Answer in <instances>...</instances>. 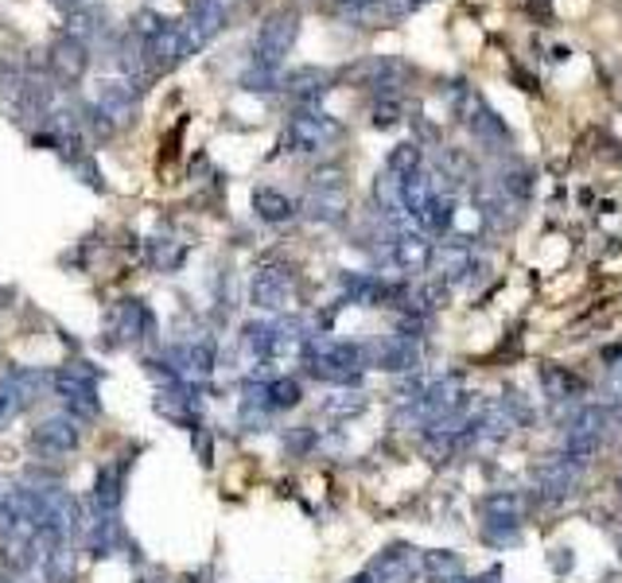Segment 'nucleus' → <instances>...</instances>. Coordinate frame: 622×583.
Listing matches in <instances>:
<instances>
[{
    "label": "nucleus",
    "instance_id": "1",
    "mask_svg": "<svg viewBox=\"0 0 622 583\" xmlns=\"http://www.w3.org/2000/svg\"><path fill=\"white\" fill-rule=\"evenodd\" d=\"M55 393L62 401V413L79 416V420H89V416H98V370H89L86 362H71L62 366L59 373L51 378Z\"/></svg>",
    "mask_w": 622,
    "mask_h": 583
},
{
    "label": "nucleus",
    "instance_id": "2",
    "mask_svg": "<svg viewBox=\"0 0 622 583\" xmlns=\"http://www.w3.org/2000/svg\"><path fill=\"white\" fill-rule=\"evenodd\" d=\"M296 36H300V16H296L292 9L268 12L265 24H261V32H258V44H253V62L280 71V62H285V55L292 51Z\"/></svg>",
    "mask_w": 622,
    "mask_h": 583
},
{
    "label": "nucleus",
    "instance_id": "3",
    "mask_svg": "<svg viewBox=\"0 0 622 583\" xmlns=\"http://www.w3.org/2000/svg\"><path fill=\"white\" fill-rule=\"evenodd\" d=\"M82 420L71 413H55V416H44L36 428H32V436H27V448L36 451V455H44V460H62V455H71V451H79L82 443Z\"/></svg>",
    "mask_w": 622,
    "mask_h": 583
},
{
    "label": "nucleus",
    "instance_id": "4",
    "mask_svg": "<svg viewBox=\"0 0 622 583\" xmlns=\"http://www.w3.org/2000/svg\"><path fill=\"white\" fill-rule=\"evenodd\" d=\"M338 121L335 117H327L323 109H300V114L288 121V129H285V144L292 152H320V148H327V144H335L338 141Z\"/></svg>",
    "mask_w": 622,
    "mask_h": 583
},
{
    "label": "nucleus",
    "instance_id": "5",
    "mask_svg": "<svg viewBox=\"0 0 622 583\" xmlns=\"http://www.w3.org/2000/svg\"><path fill=\"white\" fill-rule=\"evenodd\" d=\"M136 97H141V82L117 74V79H101L98 82L94 106L106 114V121L113 124V129H121V124H129L136 117Z\"/></svg>",
    "mask_w": 622,
    "mask_h": 583
},
{
    "label": "nucleus",
    "instance_id": "6",
    "mask_svg": "<svg viewBox=\"0 0 622 583\" xmlns=\"http://www.w3.org/2000/svg\"><path fill=\"white\" fill-rule=\"evenodd\" d=\"M226 20H230V9H226V0H191V9H187V20L179 24V27H183V36H187V47H191V55H195L199 47L211 44V39L226 27Z\"/></svg>",
    "mask_w": 622,
    "mask_h": 583
},
{
    "label": "nucleus",
    "instance_id": "7",
    "mask_svg": "<svg viewBox=\"0 0 622 583\" xmlns=\"http://www.w3.org/2000/svg\"><path fill=\"white\" fill-rule=\"evenodd\" d=\"M249 296L265 311H285L292 304V273L285 265H276V261H265L249 281Z\"/></svg>",
    "mask_w": 622,
    "mask_h": 583
},
{
    "label": "nucleus",
    "instance_id": "8",
    "mask_svg": "<svg viewBox=\"0 0 622 583\" xmlns=\"http://www.w3.org/2000/svg\"><path fill=\"white\" fill-rule=\"evenodd\" d=\"M534 483H537V495H541L545 502L560 505V502H569V498H576L579 471L569 467L560 455H545V460L534 467Z\"/></svg>",
    "mask_w": 622,
    "mask_h": 583
},
{
    "label": "nucleus",
    "instance_id": "9",
    "mask_svg": "<svg viewBox=\"0 0 622 583\" xmlns=\"http://www.w3.org/2000/svg\"><path fill=\"white\" fill-rule=\"evenodd\" d=\"M191 55V47H187V36H183V27L171 24L164 27L160 36L148 39V44L141 47V67L144 71H171V67H179V62Z\"/></svg>",
    "mask_w": 622,
    "mask_h": 583
},
{
    "label": "nucleus",
    "instance_id": "10",
    "mask_svg": "<svg viewBox=\"0 0 622 583\" xmlns=\"http://www.w3.org/2000/svg\"><path fill=\"white\" fill-rule=\"evenodd\" d=\"M432 253H435L432 241H428V234L420 230V226H405V230H397L390 241V257L400 273H424V269L432 265Z\"/></svg>",
    "mask_w": 622,
    "mask_h": 583
},
{
    "label": "nucleus",
    "instance_id": "11",
    "mask_svg": "<svg viewBox=\"0 0 622 583\" xmlns=\"http://www.w3.org/2000/svg\"><path fill=\"white\" fill-rule=\"evenodd\" d=\"M214 362H218V350H214L211 338H191V343L176 346L171 350V370L179 373L183 381H203L214 373Z\"/></svg>",
    "mask_w": 622,
    "mask_h": 583
},
{
    "label": "nucleus",
    "instance_id": "12",
    "mask_svg": "<svg viewBox=\"0 0 622 583\" xmlns=\"http://www.w3.org/2000/svg\"><path fill=\"white\" fill-rule=\"evenodd\" d=\"M338 12L358 27H382L409 12V0H338Z\"/></svg>",
    "mask_w": 622,
    "mask_h": 583
},
{
    "label": "nucleus",
    "instance_id": "13",
    "mask_svg": "<svg viewBox=\"0 0 622 583\" xmlns=\"http://www.w3.org/2000/svg\"><path fill=\"white\" fill-rule=\"evenodd\" d=\"M152 331V311L141 300H121L109 311V335L113 343H141Z\"/></svg>",
    "mask_w": 622,
    "mask_h": 583
},
{
    "label": "nucleus",
    "instance_id": "14",
    "mask_svg": "<svg viewBox=\"0 0 622 583\" xmlns=\"http://www.w3.org/2000/svg\"><path fill=\"white\" fill-rule=\"evenodd\" d=\"M47 62H51V74L62 82V86H74V82H82V74L89 71L86 44H79V39H71V36L55 39Z\"/></svg>",
    "mask_w": 622,
    "mask_h": 583
},
{
    "label": "nucleus",
    "instance_id": "15",
    "mask_svg": "<svg viewBox=\"0 0 622 583\" xmlns=\"http://www.w3.org/2000/svg\"><path fill=\"white\" fill-rule=\"evenodd\" d=\"M373 575L378 583H412L420 575V552L409 545L385 548L382 557L373 560Z\"/></svg>",
    "mask_w": 622,
    "mask_h": 583
},
{
    "label": "nucleus",
    "instance_id": "16",
    "mask_svg": "<svg viewBox=\"0 0 622 583\" xmlns=\"http://www.w3.org/2000/svg\"><path fill=\"white\" fill-rule=\"evenodd\" d=\"M514 428H517V413L506 405V397H502V401L490 397V401H482V405L475 408V432H479V440L498 443V440H506Z\"/></svg>",
    "mask_w": 622,
    "mask_h": 583
},
{
    "label": "nucleus",
    "instance_id": "17",
    "mask_svg": "<svg viewBox=\"0 0 622 583\" xmlns=\"http://www.w3.org/2000/svg\"><path fill=\"white\" fill-rule=\"evenodd\" d=\"M428 269H432L440 284L467 281V276L475 273V253L467 246H459V241H447L444 249H435V253H432V265H428Z\"/></svg>",
    "mask_w": 622,
    "mask_h": 583
},
{
    "label": "nucleus",
    "instance_id": "18",
    "mask_svg": "<svg viewBox=\"0 0 622 583\" xmlns=\"http://www.w3.org/2000/svg\"><path fill=\"white\" fill-rule=\"evenodd\" d=\"M121 490H124L121 467H117V463L101 467L98 478H94V486H89V510L106 513V517H117V510H121Z\"/></svg>",
    "mask_w": 622,
    "mask_h": 583
},
{
    "label": "nucleus",
    "instance_id": "19",
    "mask_svg": "<svg viewBox=\"0 0 622 583\" xmlns=\"http://www.w3.org/2000/svg\"><path fill=\"white\" fill-rule=\"evenodd\" d=\"M482 517H487V525H498V530H517L525 522V498L514 495V490L487 495L482 498Z\"/></svg>",
    "mask_w": 622,
    "mask_h": 583
},
{
    "label": "nucleus",
    "instance_id": "20",
    "mask_svg": "<svg viewBox=\"0 0 622 583\" xmlns=\"http://www.w3.org/2000/svg\"><path fill=\"white\" fill-rule=\"evenodd\" d=\"M373 366H382V370H390V373H412V370H420V350L412 338L397 335L373 350Z\"/></svg>",
    "mask_w": 622,
    "mask_h": 583
},
{
    "label": "nucleus",
    "instance_id": "21",
    "mask_svg": "<svg viewBox=\"0 0 622 583\" xmlns=\"http://www.w3.org/2000/svg\"><path fill=\"white\" fill-rule=\"evenodd\" d=\"M467 124H471L475 141L490 144V148H502V144H510V133L502 129V121L494 117V109H487V102H482L479 94L467 102Z\"/></svg>",
    "mask_w": 622,
    "mask_h": 583
},
{
    "label": "nucleus",
    "instance_id": "22",
    "mask_svg": "<svg viewBox=\"0 0 622 583\" xmlns=\"http://www.w3.org/2000/svg\"><path fill=\"white\" fill-rule=\"evenodd\" d=\"M475 203H479V214L490 222V226H506V222H514L517 199L502 183H482L479 191H475Z\"/></svg>",
    "mask_w": 622,
    "mask_h": 583
},
{
    "label": "nucleus",
    "instance_id": "23",
    "mask_svg": "<svg viewBox=\"0 0 622 583\" xmlns=\"http://www.w3.org/2000/svg\"><path fill=\"white\" fill-rule=\"evenodd\" d=\"M285 90L296 97V102L311 106V102H320V97L331 90V74L320 71V67H296V71L285 74Z\"/></svg>",
    "mask_w": 622,
    "mask_h": 583
},
{
    "label": "nucleus",
    "instance_id": "24",
    "mask_svg": "<svg viewBox=\"0 0 622 583\" xmlns=\"http://www.w3.org/2000/svg\"><path fill=\"white\" fill-rule=\"evenodd\" d=\"M420 575L428 583H459L463 580V560L452 548H428L420 552Z\"/></svg>",
    "mask_w": 622,
    "mask_h": 583
},
{
    "label": "nucleus",
    "instance_id": "25",
    "mask_svg": "<svg viewBox=\"0 0 622 583\" xmlns=\"http://www.w3.org/2000/svg\"><path fill=\"white\" fill-rule=\"evenodd\" d=\"M541 385H545V397H549V401H576V397H584V381H579L576 373L564 370V366L545 362L541 366Z\"/></svg>",
    "mask_w": 622,
    "mask_h": 583
},
{
    "label": "nucleus",
    "instance_id": "26",
    "mask_svg": "<svg viewBox=\"0 0 622 583\" xmlns=\"http://www.w3.org/2000/svg\"><path fill=\"white\" fill-rule=\"evenodd\" d=\"M303 206H308V218L323 222V226H338L347 218V191H311Z\"/></svg>",
    "mask_w": 622,
    "mask_h": 583
},
{
    "label": "nucleus",
    "instance_id": "27",
    "mask_svg": "<svg viewBox=\"0 0 622 583\" xmlns=\"http://www.w3.org/2000/svg\"><path fill=\"white\" fill-rule=\"evenodd\" d=\"M253 211H258V218L280 226V222L292 218L296 206H292V199H288V194L273 191V187H258V191H253Z\"/></svg>",
    "mask_w": 622,
    "mask_h": 583
},
{
    "label": "nucleus",
    "instance_id": "28",
    "mask_svg": "<svg viewBox=\"0 0 622 583\" xmlns=\"http://www.w3.org/2000/svg\"><path fill=\"white\" fill-rule=\"evenodd\" d=\"M241 90H249V94H273V90H285V74L273 71V67L249 62V71L241 74Z\"/></svg>",
    "mask_w": 622,
    "mask_h": 583
},
{
    "label": "nucleus",
    "instance_id": "29",
    "mask_svg": "<svg viewBox=\"0 0 622 583\" xmlns=\"http://www.w3.org/2000/svg\"><path fill=\"white\" fill-rule=\"evenodd\" d=\"M106 12L101 9H74L71 12V27H67V36L79 39V44H86L89 36H98V32H106Z\"/></svg>",
    "mask_w": 622,
    "mask_h": 583
},
{
    "label": "nucleus",
    "instance_id": "30",
    "mask_svg": "<svg viewBox=\"0 0 622 583\" xmlns=\"http://www.w3.org/2000/svg\"><path fill=\"white\" fill-rule=\"evenodd\" d=\"M420 164H424V156H420L417 144H397V148L390 152V164H385V171H393L397 179H409L412 171H420Z\"/></svg>",
    "mask_w": 622,
    "mask_h": 583
},
{
    "label": "nucleus",
    "instance_id": "31",
    "mask_svg": "<svg viewBox=\"0 0 622 583\" xmlns=\"http://www.w3.org/2000/svg\"><path fill=\"white\" fill-rule=\"evenodd\" d=\"M444 300H447V284H424V288H417L409 296V308L412 311H420V316H428V311H435V308H444Z\"/></svg>",
    "mask_w": 622,
    "mask_h": 583
},
{
    "label": "nucleus",
    "instance_id": "32",
    "mask_svg": "<svg viewBox=\"0 0 622 583\" xmlns=\"http://www.w3.org/2000/svg\"><path fill=\"white\" fill-rule=\"evenodd\" d=\"M164 27H171V24L160 16V12H152V9H144V12H136V16H133V32L144 39V44H148V39H156V36H160Z\"/></svg>",
    "mask_w": 622,
    "mask_h": 583
},
{
    "label": "nucleus",
    "instance_id": "33",
    "mask_svg": "<svg viewBox=\"0 0 622 583\" xmlns=\"http://www.w3.org/2000/svg\"><path fill=\"white\" fill-rule=\"evenodd\" d=\"M362 408H366V397L358 393V389H355V393H350V389H347V393H335V397L327 401L331 416H358Z\"/></svg>",
    "mask_w": 622,
    "mask_h": 583
},
{
    "label": "nucleus",
    "instance_id": "34",
    "mask_svg": "<svg viewBox=\"0 0 622 583\" xmlns=\"http://www.w3.org/2000/svg\"><path fill=\"white\" fill-rule=\"evenodd\" d=\"M152 261L160 269H176L179 261H183V246H179V241H168V238L152 241Z\"/></svg>",
    "mask_w": 622,
    "mask_h": 583
},
{
    "label": "nucleus",
    "instance_id": "35",
    "mask_svg": "<svg viewBox=\"0 0 622 583\" xmlns=\"http://www.w3.org/2000/svg\"><path fill=\"white\" fill-rule=\"evenodd\" d=\"M311 191H347V183H343V168H338V164L320 168L315 176H311Z\"/></svg>",
    "mask_w": 622,
    "mask_h": 583
},
{
    "label": "nucleus",
    "instance_id": "36",
    "mask_svg": "<svg viewBox=\"0 0 622 583\" xmlns=\"http://www.w3.org/2000/svg\"><path fill=\"white\" fill-rule=\"evenodd\" d=\"M370 121L378 124V129H390V124H397L400 121V102H397V97H382V102L370 109Z\"/></svg>",
    "mask_w": 622,
    "mask_h": 583
},
{
    "label": "nucleus",
    "instance_id": "37",
    "mask_svg": "<svg viewBox=\"0 0 622 583\" xmlns=\"http://www.w3.org/2000/svg\"><path fill=\"white\" fill-rule=\"evenodd\" d=\"M16 408H20L16 389H12V385H0V428H9V425H12Z\"/></svg>",
    "mask_w": 622,
    "mask_h": 583
},
{
    "label": "nucleus",
    "instance_id": "38",
    "mask_svg": "<svg viewBox=\"0 0 622 583\" xmlns=\"http://www.w3.org/2000/svg\"><path fill=\"white\" fill-rule=\"evenodd\" d=\"M55 4H62V9H79V4H86V0H55Z\"/></svg>",
    "mask_w": 622,
    "mask_h": 583
},
{
    "label": "nucleus",
    "instance_id": "39",
    "mask_svg": "<svg viewBox=\"0 0 622 583\" xmlns=\"http://www.w3.org/2000/svg\"><path fill=\"white\" fill-rule=\"evenodd\" d=\"M417 4H428V0H409V9H417Z\"/></svg>",
    "mask_w": 622,
    "mask_h": 583
},
{
    "label": "nucleus",
    "instance_id": "40",
    "mask_svg": "<svg viewBox=\"0 0 622 583\" xmlns=\"http://www.w3.org/2000/svg\"><path fill=\"white\" fill-rule=\"evenodd\" d=\"M614 490H619V498H622V475H619V483H614Z\"/></svg>",
    "mask_w": 622,
    "mask_h": 583
},
{
    "label": "nucleus",
    "instance_id": "41",
    "mask_svg": "<svg viewBox=\"0 0 622 583\" xmlns=\"http://www.w3.org/2000/svg\"><path fill=\"white\" fill-rule=\"evenodd\" d=\"M619 552H622V533H619Z\"/></svg>",
    "mask_w": 622,
    "mask_h": 583
},
{
    "label": "nucleus",
    "instance_id": "42",
    "mask_svg": "<svg viewBox=\"0 0 622 583\" xmlns=\"http://www.w3.org/2000/svg\"><path fill=\"white\" fill-rule=\"evenodd\" d=\"M0 583H4V580H0Z\"/></svg>",
    "mask_w": 622,
    "mask_h": 583
}]
</instances>
